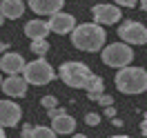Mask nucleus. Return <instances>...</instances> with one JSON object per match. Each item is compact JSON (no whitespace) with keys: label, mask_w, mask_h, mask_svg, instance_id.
<instances>
[{"label":"nucleus","mask_w":147,"mask_h":138,"mask_svg":"<svg viewBox=\"0 0 147 138\" xmlns=\"http://www.w3.org/2000/svg\"><path fill=\"white\" fill-rule=\"evenodd\" d=\"M105 40H107V34L98 22H80L71 31V45L80 51H89V54L100 51L105 47Z\"/></svg>","instance_id":"obj_1"},{"label":"nucleus","mask_w":147,"mask_h":138,"mask_svg":"<svg viewBox=\"0 0 147 138\" xmlns=\"http://www.w3.org/2000/svg\"><path fill=\"white\" fill-rule=\"evenodd\" d=\"M116 87L129 96L147 92V71L143 67H123L116 74Z\"/></svg>","instance_id":"obj_2"},{"label":"nucleus","mask_w":147,"mask_h":138,"mask_svg":"<svg viewBox=\"0 0 147 138\" xmlns=\"http://www.w3.org/2000/svg\"><path fill=\"white\" fill-rule=\"evenodd\" d=\"M58 76H60V80L67 87H71V89H85L94 74H92V69L85 63H80V60H67V63L60 65Z\"/></svg>","instance_id":"obj_3"},{"label":"nucleus","mask_w":147,"mask_h":138,"mask_svg":"<svg viewBox=\"0 0 147 138\" xmlns=\"http://www.w3.org/2000/svg\"><path fill=\"white\" fill-rule=\"evenodd\" d=\"M22 78H25L29 85L42 87V85L51 83V80L56 78V71H54V67L47 63L42 56H38L36 60H31V63L25 65V69H22Z\"/></svg>","instance_id":"obj_4"},{"label":"nucleus","mask_w":147,"mask_h":138,"mask_svg":"<svg viewBox=\"0 0 147 138\" xmlns=\"http://www.w3.org/2000/svg\"><path fill=\"white\" fill-rule=\"evenodd\" d=\"M102 63L107 67H116V69H123L127 67L131 60H134V49L127 45V42H111V45L102 47Z\"/></svg>","instance_id":"obj_5"},{"label":"nucleus","mask_w":147,"mask_h":138,"mask_svg":"<svg viewBox=\"0 0 147 138\" xmlns=\"http://www.w3.org/2000/svg\"><path fill=\"white\" fill-rule=\"evenodd\" d=\"M118 36L127 45H145L147 42V27L138 20H125L118 27Z\"/></svg>","instance_id":"obj_6"},{"label":"nucleus","mask_w":147,"mask_h":138,"mask_svg":"<svg viewBox=\"0 0 147 138\" xmlns=\"http://www.w3.org/2000/svg\"><path fill=\"white\" fill-rule=\"evenodd\" d=\"M22 118V109H20L18 102L11 100H0V127H16Z\"/></svg>","instance_id":"obj_7"},{"label":"nucleus","mask_w":147,"mask_h":138,"mask_svg":"<svg viewBox=\"0 0 147 138\" xmlns=\"http://www.w3.org/2000/svg\"><path fill=\"white\" fill-rule=\"evenodd\" d=\"M92 13H94V20L98 25H114L120 20V9L116 5H94L92 7Z\"/></svg>","instance_id":"obj_8"},{"label":"nucleus","mask_w":147,"mask_h":138,"mask_svg":"<svg viewBox=\"0 0 147 138\" xmlns=\"http://www.w3.org/2000/svg\"><path fill=\"white\" fill-rule=\"evenodd\" d=\"M74 27H76V20H74L71 13H54L49 16V31H54L58 36H65V34H71Z\"/></svg>","instance_id":"obj_9"},{"label":"nucleus","mask_w":147,"mask_h":138,"mask_svg":"<svg viewBox=\"0 0 147 138\" xmlns=\"http://www.w3.org/2000/svg\"><path fill=\"white\" fill-rule=\"evenodd\" d=\"M2 92L7 94L9 98H22L25 94H27V87H29V83L22 78V76H7L5 80H2Z\"/></svg>","instance_id":"obj_10"},{"label":"nucleus","mask_w":147,"mask_h":138,"mask_svg":"<svg viewBox=\"0 0 147 138\" xmlns=\"http://www.w3.org/2000/svg\"><path fill=\"white\" fill-rule=\"evenodd\" d=\"M25 58L20 54H16V51H7V54L0 58V69L5 71V74L9 76H18L22 74V69H25Z\"/></svg>","instance_id":"obj_11"},{"label":"nucleus","mask_w":147,"mask_h":138,"mask_svg":"<svg viewBox=\"0 0 147 138\" xmlns=\"http://www.w3.org/2000/svg\"><path fill=\"white\" fill-rule=\"evenodd\" d=\"M27 5L38 16H54L63 9L65 0H27Z\"/></svg>","instance_id":"obj_12"},{"label":"nucleus","mask_w":147,"mask_h":138,"mask_svg":"<svg viewBox=\"0 0 147 138\" xmlns=\"http://www.w3.org/2000/svg\"><path fill=\"white\" fill-rule=\"evenodd\" d=\"M0 13L9 20H18L25 13V2L22 0H2L0 2Z\"/></svg>","instance_id":"obj_13"},{"label":"nucleus","mask_w":147,"mask_h":138,"mask_svg":"<svg viewBox=\"0 0 147 138\" xmlns=\"http://www.w3.org/2000/svg\"><path fill=\"white\" fill-rule=\"evenodd\" d=\"M47 34H49V22H45V20H29L27 25H25V36H29L31 40H38V38H47Z\"/></svg>","instance_id":"obj_14"},{"label":"nucleus","mask_w":147,"mask_h":138,"mask_svg":"<svg viewBox=\"0 0 147 138\" xmlns=\"http://www.w3.org/2000/svg\"><path fill=\"white\" fill-rule=\"evenodd\" d=\"M51 129H54L56 134H74L76 120H74L69 114H63V116H58V118L51 120Z\"/></svg>","instance_id":"obj_15"},{"label":"nucleus","mask_w":147,"mask_h":138,"mask_svg":"<svg viewBox=\"0 0 147 138\" xmlns=\"http://www.w3.org/2000/svg\"><path fill=\"white\" fill-rule=\"evenodd\" d=\"M85 89H87V98H89L92 102H96V100H98V98L102 96V92H105L102 78H100V76H96V74H94L92 78H89V83H87V87H85Z\"/></svg>","instance_id":"obj_16"},{"label":"nucleus","mask_w":147,"mask_h":138,"mask_svg":"<svg viewBox=\"0 0 147 138\" xmlns=\"http://www.w3.org/2000/svg\"><path fill=\"white\" fill-rule=\"evenodd\" d=\"M31 138H56V131L51 127H42V125H38V127L31 129Z\"/></svg>","instance_id":"obj_17"},{"label":"nucleus","mask_w":147,"mask_h":138,"mask_svg":"<svg viewBox=\"0 0 147 138\" xmlns=\"http://www.w3.org/2000/svg\"><path fill=\"white\" fill-rule=\"evenodd\" d=\"M31 51L36 56H42L49 49V42H47V38H38V40H31V47H29Z\"/></svg>","instance_id":"obj_18"},{"label":"nucleus","mask_w":147,"mask_h":138,"mask_svg":"<svg viewBox=\"0 0 147 138\" xmlns=\"http://www.w3.org/2000/svg\"><path fill=\"white\" fill-rule=\"evenodd\" d=\"M40 105H42L45 109H54L56 105H58V98H56V96H42Z\"/></svg>","instance_id":"obj_19"},{"label":"nucleus","mask_w":147,"mask_h":138,"mask_svg":"<svg viewBox=\"0 0 147 138\" xmlns=\"http://www.w3.org/2000/svg\"><path fill=\"white\" fill-rule=\"evenodd\" d=\"M85 123H87L89 127H96V125L100 123V116H98V114H87V116H85Z\"/></svg>","instance_id":"obj_20"},{"label":"nucleus","mask_w":147,"mask_h":138,"mask_svg":"<svg viewBox=\"0 0 147 138\" xmlns=\"http://www.w3.org/2000/svg\"><path fill=\"white\" fill-rule=\"evenodd\" d=\"M63 114H67L65 109H60V107H54V109H47V116H49V120L58 118V116H63Z\"/></svg>","instance_id":"obj_21"},{"label":"nucleus","mask_w":147,"mask_h":138,"mask_svg":"<svg viewBox=\"0 0 147 138\" xmlns=\"http://www.w3.org/2000/svg\"><path fill=\"white\" fill-rule=\"evenodd\" d=\"M96 102H100L102 107H111V102H114V98H111V96H105V94H102V96H100V98H98Z\"/></svg>","instance_id":"obj_22"},{"label":"nucleus","mask_w":147,"mask_h":138,"mask_svg":"<svg viewBox=\"0 0 147 138\" xmlns=\"http://www.w3.org/2000/svg\"><path fill=\"white\" fill-rule=\"evenodd\" d=\"M116 5H120V7H136L138 0H116Z\"/></svg>","instance_id":"obj_23"},{"label":"nucleus","mask_w":147,"mask_h":138,"mask_svg":"<svg viewBox=\"0 0 147 138\" xmlns=\"http://www.w3.org/2000/svg\"><path fill=\"white\" fill-rule=\"evenodd\" d=\"M105 116H107V118H116V109H114V105H111V107H105Z\"/></svg>","instance_id":"obj_24"},{"label":"nucleus","mask_w":147,"mask_h":138,"mask_svg":"<svg viewBox=\"0 0 147 138\" xmlns=\"http://www.w3.org/2000/svg\"><path fill=\"white\" fill-rule=\"evenodd\" d=\"M31 125H25V127H22V138H31Z\"/></svg>","instance_id":"obj_25"},{"label":"nucleus","mask_w":147,"mask_h":138,"mask_svg":"<svg viewBox=\"0 0 147 138\" xmlns=\"http://www.w3.org/2000/svg\"><path fill=\"white\" fill-rule=\"evenodd\" d=\"M140 131L147 136V111H145V118H143V125H140Z\"/></svg>","instance_id":"obj_26"},{"label":"nucleus","mask_w":147,"mask_h":138,"mask_svg":"<svg viewBox=\"0 0 147 138\" xmlns=\"http://www.w3.org/2000/svg\"><path fill=\"white\" fill-rule=\"evenodd\" d=\"M138 5H140V9L147 11V0H138Z\"/></svg>","instance_id":"obj_27"},{"label":"nucleus","mask_w":147,"mask_h":138,"mask_svg":"<svg viewBox=\"0 0 147 138\" xmlns=\"http://www.w3.org/2000/svg\"><path fill=\"white\" fill-rule=\"evenodd\" d=\"M5 49H7V42H2V40H0V54H2Z\"/></svg>","instance_id":"obj_28"},{"label":"nucleus","mask_w":147,"mask_h":138,"mask_svg":"<svg viewBox=\"0 0 147 138\" xmlns=\"http://www.w3.org/2000/svg\"><path fill=\"white\" fill-rule=\"evenodd\" d=\"M74 138H87L85 134H74Z\"/></svg>","instance_id":"obj_29"},{"label":"nucleus","mask_w":147,"mask_h":138,"mask_svg":"<svg viewBox=\"0 0 147 138\" xmlns=\"http://www.w3.org/2000/svg\"><path fill=\"white\" fill-rule=\"evenodd\" d=\"M0 138H7V136H5V129H2V127H0Z\"/></svg>","instance_id":"obj_30"},{"label":"nucleus","mask_w":147,"mask_h":138,"mask_svg":"<svg viewBox=\"0 0 147 138\" xmlns=\"http://www.w3.org/2000/svg\"><path fill=\"white\" fill-rule=\"evenodd\" d=\"M109 138H131V136H109Z\"/></svg>","instance_id":"obj_31"},{"label":"nucleus","mask_w":147,"mask_h":138,"mask_svg":"<svg viewBox=\"0 0 147 138\" xmlns=\"http://www.w3.org/2000/svg\"><path fill=\"white\" fill-rule=\"evenodd\" d=\"M2 22H5V16H2V13H0V25H2Z\"/></svg>","instance_id":"obj_32"},{"label":"nucleus","mask_w":147,"mask_h":138,"mask_svg":"<svg viewBox=\"0 0 147 138\" xmlns=\"http://www.w3.org/2000/svg\"><path fill=\"white\" fill-rule=\"evenodd\" d=\"M0 85H2V78H0Z\"/></svg>","instance_id":"obj_33"}]
</instances>
